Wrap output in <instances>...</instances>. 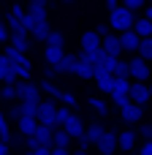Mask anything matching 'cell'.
Returning a JSON list of instances; mask_svg holds the SVG:
<instances>
[{"label":"cell","mask_w":152,"mask_h":155,"mask_svg":"<svg viewBox=\"0 0 152 155\" xmlns=\"http://www.w3.org/2000/svg\"><path fill=\"white\" fill-rule=\"evenodd\" d=\"M90 106L98 112V117H106V114H109V104L101 101V98H90Z\"/></svg>","instance_id":"4dcf8cb0"},{"label":"cell","mask_w":152,"mask_h":155,"mask_svg":"<svg viewBox=\"0 0 152 155\" xmlns=\"http://www.w3.org/2000/svg\"><path fill=\"white\" fill-rule=\"evenodd\" d=\"M24 144H27V150H35L38 147V139L35 136H24Z\"/></svg>","instance_id":"f35d334b"},{"label":"cell","mask_w":152,"mask_h":155,"mask_svg":"<svg viewBox=\"0 0 152 155\" xmlns=\"http://www.w3.org/2000/svg\"><path fill=\"white\" fill-rule=\"evenodd\" d=\"M33 136L38 139L41 147H52V125H41V123H38V128H35Z\"/></svg>","instance_id":"44dd1931"},{"label":"cell","mask_w":152,"mask_h":155,"mask_svg":"<svg viewBox=\"0 0 152 155\" xmlns=\"http://www.w3.org/2000/svg\"><path fill=\"white\" fill-rule=\"evenodd\" d=\"M128 76L133 79V82H150L152 79V68H150V63L144 60V57H131L128 60Z\"/></svg>","instance_id":"7a4b0ae2"},{"label":"cell","mask_w":152,"mask_h":155,"mask_svg":"<svg viewBox=\"0 0 152 155\" xmlns=\"http://www.w3.org/2000/svg\"><path fill=\"white\" fill-rule=\"evenodd\" d=\"M128 90H131V79H125V76H114L112 93H125V95H128Z\"/></svg>","instance_id":"f1b7e54d"},{"label":"cell","mask_w":152,"mask_h":155,"mask_svg":"<svg viewBox=\"0 0 152 155\" xmlns=\"http://www.w3.org/2000/svg\"><path fill=\"white\" fill-rule=\"evenodd\" d=\"M41 90H44V93H49L54 101H60V95H63V90H60L57 84H52V79H44V82H41Z\"/></svg>","instance_id":"f546056e"},{"label":"cell","mask_w":152,"mask_h":155,"mask_svg":"<svg viewBox=\"0 0 152 155\" xmlns=\"http://www.w3.org/2000/svg\"><path fill=\"white\" fill-rule=\"evenodd\" d=\"M8 44L14 46V49H19V52H30V35H27V30H8Z\"/></svg>","instance_id":"7c38bea8"},{"label":"cell","mask_w":152,"mask_h":155,"mask_svg":"<svg viewBox=\"0 0 152 155\" xmlns=\"http://www.w3.org/2000/svg\"><path fill=\"white\" fill-rule=\"evenodd\" d=\"M103 131H106L103 120H92V123H87V125H84V136H87V139H90L92 144H95V139H98V136H101Z\"/></svg>","instance_id":"d6986e66"},{"label":"cell","mask_w":152,"mask_h":155,"mask_svg":"<svg viewBox=\"0 0 152 155\" xmlns=\"http://www.w3.org/2000/svg\"><path fill=\"white\" fill-rule=\"evenodd\" d=\"M95 147H98V153H101V155H114V153H117V131L106 128V131L95 139Z\"/></svg>","instance_id":"3957f363"},{"label":"cell","mask_w":152,"mask_h":155,"mask_svg":"<svg viewBox=\"0 0 152 155\" xmlns=\"http://www.w3.org/2000/svg\"><path fill=\"white\" fill-rule=\"evenodd\" d=\"M0 155H11V150H8V142H3V139H0Z\"/></svg>","instance_id":"7bdbcfd3"},{"label":"cell","mask_w":152,"mask_h":155,"mask_svg":"<svg viewBox=\"0 0 152 155\" xmlns=\"http://www.w3.org/2000/svg\"><path fill=\"white\" fill-rule=\"evenodd\" d=\"M5 117H11V120H14V123H16V120H19V117H22V109H19V101H16V104H14V106H11V112H8V114H5Z\"/></svg>","instance_id":"8d00e7d4"},{"label":"cell","mask_w":152,"mask_h":155,"mask_svg":"<svg viewBox=\"0 0 152 155\" xmlns=\"http://www.w3.org/2000/svg\"><path fill=\"white\" fill-rule=\"evenodd\" d=\"M60 57H63V49H60V46H46V49H44V60H46V65L60 63Z\"/></svg>","instance_id":"484cf974"},{"label":"cell","mask_w":152,"mask_h":155,"mask_svg":"<svg viewBox=\"0 0 152 155\" xmlns=\"http://www.w3.org/2000/svg\"><path fill=\"white\" fill-rule=\"evenodd\" d=\"M103 3H106L109 8H114V5H120V0H103Z\"/></svg>","instance_id":"f6af8a7d"},{"label":"cell","mask_w":152,"mask_h":155,"mask_svg":"<svg viewBox=\"0 0 152 155\" xmlns=\"http://www.w3.org/2000/svg\"><path fill=\"white\" fill-rule=\"evenodd\" d=\"M60 104H65V106L76 109V98H73V93H63V95H60Z\"/></svg>","instance_id":"d590c367"},{"label":"cell","mask_w":152,"mask_h":155,"mask_svg":"<svg viewBox=\"0 0 152 155\" xmlns=\"http://www.w3.org/2000/svg\"><path fill=\"white\" fill-rule=\"evenodd\" d=\"M14 90H16V101H24V98H38L41 101V90L30 79H16L14 82Z\"/></svg>","instance_id":"52a82bcc"},{"label":"cell","mask_w":152,"mask_h":155,"mask_svg":"<svg viewBox=\"0 0 152 155\" xmlns=\"http://www.w3.org/2000/svg\"><path fill=\"white\" fill-rule=\"evenodd\" d=\"M49 155H71V153H68V147H52Z\"/></svg>","instance_id":"ab89813d"},{"label":"cell","mask_w":152,"mask_h":155,"mask_svg":"<svg viewBox=\"0 0 152 155\" xmlns=\"http://www.w3.org/2000/svg\"><path fill=\"white\" fill-rule=\"evenodd\" d=\"M16 128H19L22 136H33L35 128H38V120H35V117H19V120H16Z\"/></svg>","instance_id":"ac0fdd59"},{"label":"cell","mask_w":152,"mask_h":155,"mask_svg":"<svg viewBox=\"0 0 152 155\" xmlns=\"http://www.w3.org/2000/svg\"><path fill=\"white\" fill-rule=\"evenodd\" d=\"M95 30H98V35H101V38H103V35H106V33H109V30H112V27H109V25H98V27H95Z\"/></svg>","instance_id":"b9f144b4"},{"label":"cell","mask_w":152,"mask_h":155,"mask_svg":"<svg viewBox=\"0 0 152 155\" xmlns=\"http://www.w3.org/2000/svg\"><path fill=\"white\" fill-rule=\"evenodd\" d=\"M101 49H103L109 57H122V54H125V52H122V46H120V35H117V33H112V30L101 38Z\"/></svg>","instance_id":"ba28073f"},{"label":"cell","mask_w":152,"mask_h":155,"mask_svg":"<svg viewBox=\"0 0 152 155\" xmlns=\"http://www.w3.org/2000/svg\"><path fill=\"white\" fill-rule=\"evenodd\" d=\"M0 98H5V101H16V90H14V84H3Z\"/></svg>","instance_id":"836d02e7"},{"label":"cell","mask_w":152,"mask_h":155,"mask_svg":"<svg viewBox=\"0 0 152 155\" xmlns=\"http://www.w3.org/2000/svg\"><path fill=\"white\" fill-rule=\"evenodd\" d=\"M141 136H144V139H152V123L150 125H141Z\"/></svg>","instance_id":"60d3db41"},{"label":"cell","mask_w":152,"mask_h":155,"mask_svg":"<svg viewBox=\"0 0 152 155\" xmlns=\"http://www.w3.org/2000/svg\"><path fill=\"white\" fill-rule=\"evenodd\" d=\"M60 3H65V5H71V3H76V0H60Z\"/></svg>","instance_id":"7dc6e473"},{"label":"cell","mask_w":152,"mask_h":155,"mask_svg":"<svg viewBox=\"0 0 152 155\" xmlns=\"http://www.w3.org/2000/svg\"><path fill=\"white\" fill-rule=\"evenodd\" d=\"M44 44H46V46H60V49H63V46H65V35H63L60 30H49V35H46Z\"/></svg>","instance_id":"4316f807"},{"label":"cell","mask_w":152,"mask_h":155,"mask_svg":"<svg viewBox=\"0 0 152 155\" xmlns=\"http://www.w3.org/2000/svg\"><path fill=\"white\" fill-rule=\"evenodd\" d=\"M109 98H112V104H114L117 109H120V106H125V104L131 101V98H128L125 93H109Z\"/></svg>","instance_id":"d6a6232c"},{"label":"cell","mask_w":152,"mask_h":155,"mask_svg":"<svg viewBox=\"0 0 152 155\" xmlns=\"http://www.w3.org/2000/svg\"><path fill=\"white\" fill-rule=\"evenodd\" d=\"M133 30H136L139 38H147V35H152V22L147 19V16H141V19L133 22Z\"/></svg>","instance_id":"603a6c76"},{"label":"cell","mask_w":152,"mask_h":155,"mask_svg":"<svg viewBox=\"0 0 152 155\" xmlns=\"http://www.w3.org/2000/svg\"><path fill=\"white\" fill-rule=\"evenodd\" d=\"M141 117H144V106H139V104H133V101H128L125 106H120V120H122V123L136 125V123H141Z\"/></svg>","instance_id":"8992f818"},{"label":"cell","mask_w":152,"mask_h":155,"mask_svg":"<svg viewBox=\"0 0 152 155\" xmlns=\"http://www.w3.org/2000/svg\"><path fill=\"white\" fill-rule=\"evenodd\" d=\"M79 44H82V52H92V49H98V46H101V35H98V30H84L82 38H79Z\"/></svg>","instance_id":"9a60e30c"},{"label":"cell","mask_w":152,"mask_h":155,"mask_svg":"<svg viewBox=\"0 0 152 155\" xmlns=\"http://www.w3.org/2000/svg\"><path fill=\"white\" fill-rule=\"evenodd\" d=\"M0 139L11 144V128H8V120H5V114H0Z\"/></svg>","instance_id":"1f68e13d"},{"label":"cell","mask_w":152,"mask_h":155,"mask_svg":"<svg viewBox=\"0 0 152 155\" xmlns=\"http://www.w3.org/2000/svg\"><path fill=\"white\" fill-rule=\"evenodd\" d=\"M133 22H136V11H131V8H125V5H114L112 14H109V27L117 30V33L131 30Z\"/></svg>","instance_id":"6da1fadb"},{"label":"cell","mask_w":152,"mask_h":155,"mask_svg":"<svg viewBox=\"0 0 152 155\" xmlns=\"http://www.w3.org/2000/svg\"><path fill=\"white\" fill-rule=\"evenodd\" d=\"M3 54H5V57H8L11 63H16V65H22V68H30V71H33V65H30V60L24 57V52H19V49H14L11 44H8V46L3 49Z\"/></svg>","instance_id":"2e32d148"},{"label":"cell","mask_w":152,"mask_h":155,"mask_svg":"<svg viewBox=\"0 0 152 155\" xmlns=\"http://www.w3.org/2000/svg\"><path fill=\"white\" fill-rule=\"evenodd\" d=\"M150 3H152V0H150Z\"/></svg>","instance_id":"681fc988"},{"label":"cell","mask_w":152,"mask_h":155,"mask_svg":"<svg viewBox=\"0 0 152 155\" xmlns=\"http://www.w3.org/2000/svg\"><path fill=\"white\" fill-rule=\"evenodd\" d=\"M92 79H95V84H98V90L101 93H112V84H114V76H112V71H106L103 65H95V74H92Z\"/></svg>","instance_id":"8fae6325"},{"label":"cell","mask_w":152,"mask_h":155,"mask_svg":"<svg viewBox=\"0 0 152 155\" xmlns=\"http://www.w3.org/2000/svg\"><path fill=\"white\" fill-rule=\"evenodd\" d=\"M27 5H46V0H27Z\"/></svg>","instance_id":"ee69618b"},{"label":"cell","mask_w":152,"mask_h":155,"mask_svg":"<svg viewBox=\"0 0 152 155\" xmlns=\"http://www.w3.org/2000/svg\"><path fill=\"white\" fill-rule=\"evenodd\" d=\"M120 35V46H122V52L125 54H136V49H139V35H136V30L131 27V30H122V33H117Z\"/></svg>","instance_id":"30bf717a"},{"label":"cell","mask_w":152,"mask_h":155,"mask_svg":"<svg viewBox=\"0 0 152 155\" xmlns=\"http://www.w3.org/2000/svg\"><path fill=\"white\" fill-rule=\"evenodd\" d=\"M139 155H152V139H144V144L139 147Z\"/></svg>","instance_id":"74e56055"},{"label":"cell","mask_w":152,"mask_h":155,"mask_svg":"<svg viewBox=\"0 0 152 155\" xmlns=\"http://www.w3.org/2000/svg\"><path fill=\"white\" fill-rule=\"evenodd\" d=\"M136 139H139V134L136 131H122V134H117V150H122V153H131L133 147H136Z\"/></svg>","instance_id":"5bb4252c"},{"label":"cell","mask_w":152,"mask_h":155,"mask_svg":"<svg viewBox=\"0 0 152 155\" xmlns=\"http://www.w3.org/2000/svg\"><path fill=\"white\" fill-rule=\"evenodd\" d=\"M38 98H24V101H19V109H22V117H35V112H38Z\"/></svg>","instance_id":"7402d4cb"},{"label":"cell","mask_w":152,"mask_h":155,"mask_svg":"<svg viewBox=\"0 0 152 155\" xmlns=\"http://www.w3.org/2000/svg\"><path fill=\"white\" fill-rule=\"evenodd\" d=\"M150 101H152V79H150Z\"/></svg>","instance_id":"c3c4849f"},{"label":"cell","mask_w":152,"mask_h":155,"mask_svg":"<svg viewBox=\"0 0 152 155\" xmlns=\"http://www.w3.org/2000/svg\"><path fill=\"white\" fill-rule=\"evenodd\" d=\"M63 128H65V131H68L73 139H79V136L84 134V120H82L76 112H71V114H68V120L63 123Z\"/></svg>","instance_id":"4fadbf2b"},{"label":"cell","mask_w":152,"mask_h":155,"mask_svg":"<svg viewBox=\"0 0 152 155\" xmlns=\"http://www.w3.org/2000/svg\"><path fill=\"white\" fill-rule=\"evenodd\" d=\"M120 5L131 8V11H139V8H144V5H147V0H120Z\"/></svg>","instance_id":"e575fe53"},{"label":"cell","mask_w":152,"mask_h":155,"mask_svg":"<svg viewBox=\"0 0 152 155\" xmlns=\"http://www.w3.org/2000/svg\"><path fill=\"white\" fill-rule=\"evenodd\" d=\"M73 136L65 128H52V147H71Z\"/></svg>","instance_id":"e0dca14e"},{"label":"cell","mask_w":152,"mask_h":155,"mask_svg":"<svg viewBox=\"0 0 152 155\" xmlns=\"http://www.w3.org/2000/svg\"><path fill=\"white\" fill-rule=\"evenodd\" d=\"M49 30H52V27H49V19H46V22L33 25V30H30L27 35H30L33 41H41V44H44V41H46V35H49Z\"/></svg>","instance_id":"ffe728a7"},{"label":"cell","mask_w":152,"mask_h":155,"mask_svg":"<svg viewBox=\"0 0 152 155\" xmlns=\"http://www.w3.org/2000/svg\"><path fill=\"white\" fill-rule=\"evenodd\" d=\"M136 54H139V57H144L147 63H152V35H147V38H141V41H139Z\"/></svg>","instance_id":"cb8c5ba5"},{"label":"cell","mask_w":152,"mask_h":155,"mask_svg":"<svg viewBox=\"0 0 152 155\" xmlns=\"http://www.w3.org/2000/svg\"><path fill=\"white\" fill-rule=\"evenodd\" d=\"M76 65H79V57H76L73 52H63L60 63H54L52 68H54V74H57V76H65V74H73V71H76Z\"/></svg>","instance_id":"9c48e42d"},{"label":"cell","mask_w":152,"mask_h":155,"mask_svg":"<svg viewBox=\"0 0 152 155\" xmlns=\"http://www.w3.org/2000/svg\"><path fill=\"white\" fill-rule=\"evenodd\" d=\"M92 74H95L92 63H87V60H79V65H76L73 76H79V79H92Z\"/></svg>","instance_id":"d4e9b609"},{"label":"cell","mask_w":152,"mask_h":155,"mask_svg":"<svg viewBox=\"0 0 152 155\" xmlns=\"http://www.w3.org/2000/svg\"><path fill=\"white\" fill-rule=\"evenodd\" d=\"M147 19H150V22H152V3H150V5H147Z\"/></svg>","instance_id":"bcb514c9"},{"label":"cell","mask_w":152,"mask_h":155,"mask_svg":"<svg viewBox=\"0 0 152 155\" xmlns=\"http://www.w3.org/2000/svg\"><path fill=\"white\" fill-rule=\"evenodd\" d=\"M128 98L133 104H139V106H147L150 104V82H131Z\"/></svg>","instance_id":"277c9868"},{"label":"cell","mask_w":152,"mask_h":155,"mask_svg":"<svg viewBox=\"0 0 152 155\" xmlns=\"http://www.w3.org/2000/svg\"><path fill=\"white\" fill-rule=\"evenodd\" d=\"M112 76H125V79H131V76H128V57H117V63H114V68H112Z\"/></svg>","instance_id":"83f0119b"},{"label":"cell","mask_w":152,"mask_h":155,"mask_svg":"<svg viewBox=\"0 0 152 155\" xmlns=\"http://www.w3.org/2000/svg\"><path fill=\"white\" fill-rule=\"evenodd\" d=\"M54 114H57L54 98H52V101H41V104H38V112H35V120H38L41 125H52V128H54Z\"/></svg>","instance_id":"5b68a950"}]
</instances>
